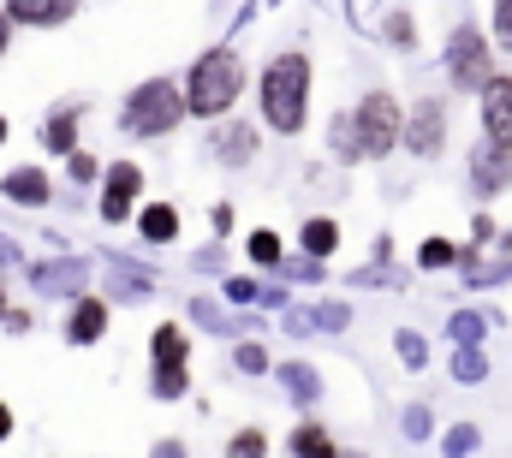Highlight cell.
<instances>
[{
  "mask_svg": "<svg viewBox=\"0 0 512 458\" xmlns=\"http://www.w3.org/2000/svg\"><path fill=\"white\" fill-rule=\"evenodd\" d=\"M6 197H18V203H42V197H48V185H42V173H36V167H24V173H12V179H6Z\"/></svg>",
  "mask_w": 512,
  "mask_h": 458,
  "instance_id": "5bb4252c",
  "label": "cell"
},
{
  "mask_svg": "<svg viewBox=\"0 0 512 458\" xmlns=\"http://www.w3.org/2000/svg\"><path fill=\"white\" fill-rule=\"evenodd\" d=\"M6 429H12V411H6V405H0V435H6Z\"/></svg>",
  "mask_w": 512,
  "mask_h": 458,
  "instance_id": "7402d4cb",
  "label": "cell"
},
{
  "mask_svg": "<svg viewBox=\"0 0 512 458\" xmlns=\"http://www.w3.org/2000/svg\"><path fill=\"white\" fill-rule=\"evenodd\" d=\"M292 453H334V441H328L322 429H298V435H292Z\"/></svg>",
  "mask_w": 512,
  "mask_h": 458,
  "instance_id": "e0dca14e",
  "label": "cell"
},
{
  "mask_svg": "<svg viewBox=\"0 0 512 458\" xmlns=\"http://www.w3.org/2000/svg\"><path fill=\"white\" fill-rule=\"evenodd\" d=\"M471 173H477V185H483V191L495 197V191L507 185V173H512V149H507V143H495V137H489V143H483V149L471 155Z\"/></svg>",
  "mask_w": 512,
  "mask_h": 458,
  "instance_id": "9c48e42d",
  "label": "cell"
},
{
  "mask_svg": "<svg viewBox=\"0 0 512 458\" xmlns=\"http://www.w3.org/2000/svg\"><path fill=\"white\" fill-rule=\"evenodd\" d=\"M72 137H78V125H72V114L48 119V149H72Z\"/></svg>",
  "mask_w": 512,
  "mask_h": 458,
  "instance_id": "ac0fdd59",
  "label": "cell"
},
{
  "mask_svg": "<svg viewBox=\"0 0 512 458\" xmlns=\"http://www.w3.org/2000/svg\"><path fill=\"white\" fill-rule=\"evenodd\" d=\"M155 393L161 399L185 393V334L179 328H161L155 334Z\"/></svg>",
  "mask_w": 512,
  "mask_h": 458,
  "instance_id": "52a82bcc",
  "label": "cell"
},
{
  "mask_svg": "<svg viewBox=\"0 0 512 458\" xmlns=\"http://www.w3.org/2000/svg\"><path fill=\"white\" fill-rule=\"evenodd\" d=\"M483 131L512 149V78L489 72V84H483Z\"/></svg>",
  "mask_w": 512,
  "mask_h": 458,
  "instance_id": "ba28073f",
  "label": "cell"
},
{
  "mask_svg": "<svg viewBox=\"0 0 512 458\" xmlns=\"http://www.w3.org/2000/svg\"><path fill=\"white\" fill-rule=\"evenodd\" d=\"M102 328H108V304L84 298V304L72 310V340H102Z\"/></svg>",
  "mask_w": 512,
  "mask_h": 458,
  "instance_id": "7c38bea8",
  "label": "cell"
},
{
  "mask_svg": "<svg viewBox=\"0 0 512 458\" xmlns=\"http://www.w3.org/2000/svg\"><path fill=\"white\" fill-rule=\"evenodd\" d=\"M423 262H429V268H447V262H453V244L429 238V244H423Z\"/></svg>",
  "mask_w": 512,
  "mask_h": 458,
  "instance_id": "ffe728a7",
  "label": "cell"
},
{
  "mask_svg": "<svg viewBox=\"0 0 512 458\" xmlns=\"http://www.w3.org/2000/svg\"><path fill=\"white\" fill-rule=\"evenodd\" d=\"M0 137H6V119H0Z\"/></svg>",
  "mask_w": 512,
  "mask_h": 458,
  "instance_id": "cb8c5ba5",
  "label": "cell"
},
{
  "mask_svg": "<svg viewBox=\"0 0 512 458\" xmlns=\"http://www.w3.org/2000/svg\"><path fill=\"white\" fill-rule=\"evenodd\" d=\"M495 36L512 48V0H501V6H495Z\"/></svg>",
  "mask_w": 512,
  "mask_h": 458,
  "instance_id": "44dd1931",
  "label": "cell"
},
{
  "mask_svg": "<svg viewBox=\"0 0 512 458\" xmlns=\"http://www.w3.org/2000/svg\"><path fill=\"white\" fill-rule=\"evenodd\" d=\"M399 143H411V155H441V143H447V114H441V102H417V114L399 125Z\"/></svg>",
  "mask_w": 512,
  "mask_h": 458,
  "instance_id": "8992f818",
  "label": "cell"
},
{
  "mask_svg": "<svg viewBox=\"0 0 512 458\" xmlns=\"http://www.w3.org/2000/svg\"><path fill=\"white\" fill-rule=\"evenodd\" d=\"M0 48H6V18H0Z\"/></svg>",
  "mask_w": 512,
  "mask_h": 458,
  "instance_id": "603a6c76",
  "label": "cell"
},
{
  "mask_svg": "<svg viewBox=\"0 0 512 458\" xmlns=\"http://www.w3.org/2000/svg\"><path fill=\"white\" fill-rule=\"evenodd\" d=\"M137 227H143V238H155V244H167V238L179 232V215H173L167 203H155V209H143V221H137Z\"/></svg>",
  "mask_w": 512,
  "mask_h": 458,
  "instance_id": "4fadbf2b",
  "label": "cell"
},
{
  "mask_svg": "<svg viewBox=\"0 0 512 458\" xmlns=\"http://www.w3.org/2000/svg\"><path fill=\"white\" fill-rule=\"evenodd\" d=\"M251 262H280V238L274 232H256L251 238Z\"/></svg>",
  "mask_w": 512,
  "mask_h": 458,
  "instance_id": "d6986e66",
  "label": "cell"
},
{
  "mask_svg": "<svg viewBox=\"0 0 512 458\" xmlns=\"http://www.w3.org/2000/svg\"><path fill=\"white\" fill-rule=\"evenodd\" d=\"M185 114V96L173 90V84H143L137 96L126 102V131L137 137H161V131H173Z\"/></svg>",
  "mask_w": 512,
  "mask_h": 458,
  "instance_id": "277c9868",
  "label": "cell"
},
{
  "mask_svg": "<svg viewBox=\"0 0 512 458\" xmlns=\"http://www.w3.org/2000/svg\"><path fill=\"white\" fill-rule=\"evenodd\" d=\"M304 102H310V60L304 54H280L262 72V114L274 131H298L304 125Z\"/></svg>",
  "mask_w": 512,
  "mask_h": 458,
  "instance_id": "7a4b0ae2",
  "label": "cell"
},
{
  "mask_svg": "<svg viewBox=\"0 0 512 458\" xmlns=\"http://www.w3.org/2000/svg\"><path fill=\"white\" fill-rule=\"evenodd\" d=\"M72 6H78V0H6V12H12L18 24H60Z\"/></svg>",
  "mask_w": 512,
  "mask_h": 458,
  "instance_id": "8fae6325",
  "label": "cell"
},
{
  "mask_svg": "<svg viewBox=\"0 0 512 458\" xmlns=\"http://www.w3.org/2000/svg\"><path fill=\"white\" fill-rule=\"evenodd\" d=\"M304 244L322 256V250H334V244H340V227H334V221H310V227H304Z\"/></svg>",
  "mask_w": 512,
  "mask_h": 458,
  "instance_id": "9a60e30c",
  "label": "cell"
},
{
  "mask_svg": "<svg viewBox=\"0 0 512 458\" xmlns=\"http://www.w3.org/2000/svg\"><path fill=\"white\" fill-rule=\"evenodd\" d=\"M239 90H245V66H239V54L233 48H209L197 66H191V78H185V108L191 114H227L233 102H239Z\"/></svg>",
  "mask_w": 512,
  "mask_h": 458,
  "instance_id": "6da1fadb",
  "label": "cell"
},
{
  "mask_svg": "<svg viewBox=\"0 0 512 458\" xmlns=\"http://www.w3.org/2000/svg\"><path fill=\"white\" fill-rule=\"evenodd\" d=\"M399 102L376 90V96H364L358 102V114H352V137H358V155H387L393 143H399Z\"/></svg>",
  "mask_w": 512,
  "mask_h": 458,
  "instance_id": "3957f363",
  "label": "cell"
},
{
  "mask_svg": "<svg viewBox=\"0 0 512 458\" xmlns=\"http://www.w3.org/2000/svg\"><path fill=\"white\" fill-rule=\"evenodd\" d=\"M447 72H453L459 90H483V84H489V42H483L471 24L453 30V42H447Z\"/></svg>",
  "mask_w": 512,
  "mask_h": 458,
  "instance_id": "5b68a950",
  "label": "cell"
},
{
  "mask_svg": "<svg viewBox=\"0 0 512 458\" xmlns=\"http://www.w3.org/2000/svg\"><path fill=\"white\" fill-rule=\"evenodd\" d=\"M137 185H143V173H137V167H114V173H108V197H102V215H108V221H126V215H131Z\"/></svg>",
  "mask_w": 512,
  "mask_h": 458,
  "instance_id": "30bf717a",
  "label": "cell"
},
{
  "mask_svg": "<svg viewBox=\"0 0 512 458\" xmlns=\"http://www.w3.org/2000/svg\"><path fill=\"white\" fill-rule=\"evenodd\" d=\"M0 310H6V298H0Z\"/></svg>",
  "mask_w": 512,
  "mask_h": 458,
  "instance_id": "d4e9b609",
  "label": "cell"
},
{
  "mask_svg": "<svg viewBox=\"0 0 512 458\" xmlns=\"http://www.w3.org/2000/svg\"><path fill=\"white\" fill-rule=\"evenodd\" d=\"M221 155H227V161H251V131H245V125H233V131L221 137Z\"/></svg>",
  "mask_w": 512,
  "mask_h": 458,
  "instance_id": "2e32d148",
  "label": "cell"
}]
</instances>
